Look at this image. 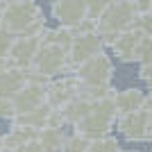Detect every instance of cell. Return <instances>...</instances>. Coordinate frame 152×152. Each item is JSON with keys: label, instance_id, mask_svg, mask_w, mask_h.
<instances>
[{"label": "cell", "instance_id": "cell-1", "mask_svg": "<svg viewBox=\"0 0 152 152\" xmlns=\"http://www.w3.org/2000/svg\"><path fill=\"white\" fill-rule=\"evenodd\" d=\"M0 27L9 34L41 32V9L34 2H9L0 9Z\"/></svg>", "mask_w": 152, "mask_h": 152}, {"label": "cell", "instance_id": "cell-2", "mask_svg": "<svg viewBox=\"0 0 152 152\" xmlns=\"http://www.w3.org/2000/svg\"><path fill=\"white\" fill-rule=\"evenodd\" d=\"M116 121V111H114V100H111V95L107 98H100V100L91 102V109L89 114L84 116L82 121L75 123V129H77V136H82V139L91 141V139H102V136H107L111 125Z\"/></svg>", "mask_w": 152, "mask_h": 152}, {"label": "cell", "instance_id": "cell-3", "mask_svg": "<svg viewBox=\"0 0 152 152\" xmlns=\"http://www.w3.org/2000/svg\"><path fill=\"white\" fill-rule=\"evenodd\" d=\"M111 70H114L111 59L100 52L75 68V82L80 89H107L111 80Z\"/></svg>", "mask_w": 152, "mask_h": 152}, {"label": "cell", "instance_id": "cell-4", "mask_svg": "<svg viewBox=\"0 0 152 152\" xmlns=\"http://www.w3.org/2000/svg\"><path fill=\"white\" fill-rule=\"evenodd\" d=\"M66 61H68V59H66V50H61L57 45H50V43H41V48H39L37 55H34V59L30 61V70L37 73L34 80L41 82L43 77L57 75L59 70L64 68Z\"/></svg>", "mask_w": 152, "mask_h": 152}, {"label": "cell", "instance_id": "cell-5", "mask_svg": "<svg viewBox=\"0 0 152 152\" xmlns=\"http://www.w3.org/2000/svg\"><path fill=\"white\" fill-rule=\"evenodd\" d=\"M43 32L45 27L41 32H37V34H20V37L14 39L12 48H9V55H7V61L14 64L16 68H25V66H30V61L34 59V55H37V50L41 48V39H43Z\"/></svg>", "mask_w": 152, "mask_h": 152}, {"label": "cell", "instance_id": "cell-6", "mask_svg": "<svg viewBox=\"0 0 152 152\" xmlns=\"http://www.w3.org/2000/svg\"><path fill=\"white\" fill-rule=\"evenodd\" d=\"M100 52H102V41L98 39V34L95 32H80V34L73 37V43L66 52V59L77 68L80 64L93 59Z\"/></svg>", "mask_w": 152, "mask_h": 152}, {"label": "cell", "instance_id": "cell-7", "mask_svg": "<svg viewBox=\"0 0 152 152\" xmlns=\"http://www.w3.org/2000/svg\"><path fill=\"white\" fill-rule=\"evenodd\" d=\"M118 129L125 134L129 141H148L150 139V109L143 107L134 114H127L116 118Z\"/></svg>", "mask_w": 152, "mask_h": 152}, {"label": "cell", "instance_id": "cell-8", "mask_svg": "<svg viewBox=\"0 0 152 152\" xmlns=\"http://www.w3.org/2000/svg\"><path fill=\"white\" fill-rule=\"evenodd\" d=\"M43 100H45V86H43V82L32 80V82H25L18 89V93L12 98V104H14L16 116H20V114H27V111H34L37 107H41Z\"/></svg>", "mask_w": 152, "mask_h": 152}, {"label": "cell", "instance_id": "cell-9", "mask_svg": "<svg viewBox=\"0 0 152 152\" xmlns=\"http://www.w3.org/2000/svg\"><path fill=\"white\" fill-rule=\"evenodd\" d=\"M52 16L61 23V27L73 30L80 27L86 20V2H77V0H61L52 5Z\"/></svg>", "mask_w": 152, "mask_h": 152}, {"label": "cell", "instance_id": "cell-10", "mask_svg": "<svg viewBox=\"0 0 152 152\" xmlns=\"http://www.w3.org/2000/svg\"><path fill=\"white\" fill-rule=\"evenodd\" d=\"M143 37H148V34H143V32L129 27V30L121 32V34L111 41V50H114V55L121 59V61H136Z\"/></svg>", "mask_w": 152, "mask_h": 152}, {"label": "cell", "instance_id": "cell-11", "mask_svg": "<svg viewBox=\"0 0 152 152\" xmlns=\"http://www.w3.org/2000/svg\"><path fill=\"white\" fill-rule=\"evenodd\" d=\"M111 100H114L116 118H121V116L134 114V111L148 107L150 98H148L143 91H139V89H123V91H118V93L111 95Z\"/></svg>", "mask_w": 152, "mask_h": 152}, {"label": "cell", "instance_id": "cell-12", "mask_svg": "<svg viewBox=\"0 0 152 152\" xmlns=\"http://www.w3.org/2000/svg\"><path fill=\"white\" fill-rule=\"evenodd\" d=\"M80 86H77L75 80H61V82H55L50 86H45V100H48V107L57 109L64 107L70 98H75Z\"/></svg>", "mask_w": 152, "mask_h": 152}, {"label": "cell", "instance_id": "cell-13", "mask_svg": "<svg viewBox=\"0 0 152 152\" xmlns=\"http://www.w3.org/2000/svg\"><path fill=\"white\" fill-rule=\"evenodd\" d=\"M27 82V73L20 68H7L0 73V98H9L18 93V89Z\"/></svg>", "mask_w": 152, "mask_h": 152}, {"label": "cell", "instance_id": "cell-14", "mask_svg": "<svg viewBox=\"0 0 152 152\" xmlns=\"http://www.w3.org/2000/svg\"><path fill=\"white\" fill-rule=\"evenodd\" d=\"M91 109V102L86 100V98H82V95H75V98H70L64 107L57 109L59 118H61V123H73L75 125L77 121H82L84 116L89 114Z\"/></svg>", "mask_w": 152, "mask_h": 152}, {"label": "cell", "instance_id": "cell-15", "mask_svg": "<svg viewBox=\"0 0 152 152\" xmlns=\"http://www.w3.org/2000/svg\"><path fill=\"white\" fill-rule=\"evenodd\" d=\"M34 141H37L41 152H61L66 136H64L61 127H43V129L37 132V139Z\"/></svg>", "mask_w": 152, "mask_h": 152}, {"label": "cell", "instance_id": "cell-16", "mask_svg": "<svg viewBox=\"0 0 152 152\" xmlns=\"http://www.w3.org/2000/svg\"><path fill=\"white\" fill-rule=\"evenodd\" d=\"M86 152H121V143L116 136H102V139L89 141Z\"/></svg>", "mask_w": 152, "mask_h": 152}, {"label": "cell", "instance_id": "cell-17", "mask_svg": "<svg viewBox=\"0 0 152 152\" xmlns=\"http://www.w3.org/2000/svg\"><path fill=\"white\" fill-rule=\"evenodd\" d=\"M86 150H89V141L77 136V134L66 139L64 141V148H61V152H86Z\"/></svg>", "mask_w": 152, "mask_h": 152}, {"label": "cell", "instance_id": "cell-18", "mask_svg": "<svg viewBox=\"0 0 152 152\" xmlns=\"http://www.w3.org/2000/svg\"><path fill=\"white\" fill-rule=\"evenodd\" d=\"M14 34H9L7 30H2L0 27V59H7V55H9V48H12L14 43Z\"/></svg>", "mask_w": 152, "mask_h": 152}, {"label": "cell", "instance_id": "cell-19", "mask_svg": "<svg viewBox=\"0 0 152 152\" xmlns=\"http://www.w3.org/2000/svg\"><path fill=\"white\" fill-rule=\"evenodd\" d=\"M16 111H14V104L9 98H0V118H14Z\"/></svg>", "mask_w": 152, "mask_h": 152}, {"label": "cell", "instance_id": "cell-20", "mask_svg": "<svg viewBox=\"0 0 152 152\" xmlns=\"http://www.w3.org/2000/svg\"><path fill=\"white\" fill-rule=\"evenodd\" d=\"M12 152H41V150H39L37 141H30V143H25V145H20V148H16V150H12Z\"/></svg>", "mask_w": 152, "mask_h": 152}, {"label": "cell", "instance_id": "cell-21", "mask_svg": "<svg viewBox=\"0 0 152 152\" xmlns=\"http://www.w3.org/2000/svg\"><path fill=\"white\" fill-rule=\"evenodd\" d=\"M7 68H9V61H7V59H0V73L7 70Z\"/></svg>", "mask_w": 152, "mask_h": 152}, {"label": "cell", "instance_id": "cell-22", "mask_svg": "<svg viewBox=\"0 0 152 152\" xmlns=\"http://www.w3.org/2000/svg\"><path fill=\"white\" fill-rule=\"evenodd\" d=\"M0 152H7V150H5V145H2V136H0Z\"/></svg>", "mask_w": 152, "mask_h": 152}, {"label": "cell", "instance_id": "cell-23", "mask_svg": "<svg viewBox=\"0 0 152 152\" xmlns=\"http://www.w3.org/2000/svg\"><path fill=\"white\" fill-rule=\"evenodd\" d=\"M121 152H136V150H121Z\"/></svg>", "mask_w": 152, "mask_h": 152}]
</instances>
